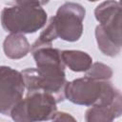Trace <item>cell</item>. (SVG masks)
Instances as JSON below:
<instances>
[{
	"label": "cell",
	"mask_w": 122,
	"mask_h": 122,
	"mask_svg": "<svg viewBox=\"0 0 122 122\" xmlns=\"http://www.w3.org/2000/svg\"><path fill=\"white\" fill-rule=\"evenodd\" d=\"M121 4H122V1H121Z\"/></svg>",
	"instance_id": "obj_13"
},
{
	"label": "cell",
	"mask_w": 122,
	"mask_h": 122,
	"mask_svg": "<svg viewBox=\"0 0 122 122\" xmlns=\"http://www.w3.org/2000/svg\"><path fill=\"white\" fill-rule=\"evenodd\" d=\"M52 122H77L73 116L67 112H57Z\"/></svg>",
	"instance_id": "obj_12"
},
{
	"label": "cell",
	"mask_w": 122,
	"mask_h": 122,
	"mask_svg": "<svg viewBox=\"0 0 122 122\" xmlns=\"http://www.w3.org/2000/svg\"><path fill=\"white\" fill-rule=\"evenodd\" d=\"M100 23L95 29V37L99 50L108 56H116L122 48V4L106 1L94 10Z\"/></svg>",
	"instance_id": "obj_2"
},
{
	"label": "cell",
	"mask_w": 122,
	"mask_h": 122,
	"mask_svg": "<svg viewBox=\"0 0 122 122\" xmlns=\"http://www.w3.org/2000/svg\"><path fill=\"white\" fill-rule=\"evenodd\" d=\"M63 62L73 71H88L92 65V58L81 51H62Z\"/></svg>",
	"instance_id": "obj_10"
},
{
	"label": "cell",
	"mask_w": 122,
	"mask_h": 122,
	"mask_svg": "<svg viewBox=\"0 0 122 122\" xmlns=\"http://www.w3.org/2000/svg\"><path fill=\"white\" fill-rule=\"evenodd\" d=\"M26 85L22 75L10 67L2 66L0 74V112L10 115L12 109L22 100Z\"/></svg>",
	"instance_id": "obj_7"
},
{
	"label": "cell",
	"mask_w": 122,
	"mask_h": 122,
	"mask_svg": "<svg viewBox=\"0 0 122 122\" xmlns=\"http://www.w3.org/2000/svg\"><path fill=\"white\" fill-rule=\"evenodd\" d=\"M61 51L51 47L39 49L32 53L37 68L22 71L28 93L45 92L54 97L57 103L66 98L65 64Z\"/></svg>",
	"instance_id": "obj_1"
},
{
	"label": "cell",
	"mask_w": 122,
	"mask_h": 122,
	"mask_svg": "<svg viewBox=\"0 0 122 122\" xmlns=\"http://www.w3.org/2000/svg\"><path fill=\"white\" fill-rule=\"evenodd\" d=\"M120 93L108 80H96L88 76L68 82L66 86V98L84 106L110 104Z\"/></svg>",
	"instance_id": "obj_4"
},
{
	"label": "cell",
	"mask_w": 122,
	"mask_h": 122,
	"mask_svg": "<svg viewBox=\"0 0 122 122\" xmlns=\"http://www.w3.org/2000/svg\"><path fill=\"white\" fill-rule=\"evenodd\" d=\"M56 100L45 92H30L27 94L11 111L10 116L14 122H42L53 119L57 113Z\"/></svg>",
	"instance_id": "obj_5"
},
{
	"label": "cell",
	"mask_w": 122,
	"mask_h": 122,
	"mask_svg": "<svg viewBox=\"0 0 122 122\" xmlns=\"http://www.w3.org/2000/svg\"><path fill=\"white\" fill-rule=\"evenodd\" d=\"M112 75V71L107 65L102 63H94L87 71L86 76L96 80H109Z\"/></svg>",
	"instance_id": "obj_11"
},
{
	"label": "cell",
	"mask_w": 122,
	"mask_h": 122,
	"mask_svg": "<svg viewBox=\"0 0 122 122\" xmlns=\"http://www.w3.org/2000/svg\"><path fill=\"white\" fill-rule=\"evenodd\" d=\"M4 51L6 56L11 59H19L28 54L31 47L23 34H10L4 41Z\"/></svg>",
	"instance_id": "obj_9"
},
{
	"label": "cell",
	"mask_w": 122,
	"mask_h": 122,
	"mask_svg": "<svg viewBox=\"0 0 122 122\" xmlns=\"http://www.w3.org/2000/svg\"><path fill=\"white\" fill-rule=\"evenodd\" d=\"M84 17L85 9L80 4L67 2L60 6L51 17L57 36L65 41H77L82 35Z\"/></svg>",
	"instance_id": "obj_6"
},
{
	"label": "cell",
	"mask_w": 122,
	"mask_h": 122,
	"mask_svg": "<svg viewBox=\"0 0 122 122\" xmlns=\"http://www.w3.org/2000/svg\"><path fill=\"white\" fill-rule=\"evenodd\" d=\"M122 114V93L110 104L92 106L86 112V122H112Z\"/></svg>",
	"instance_id": "obj_8"
},
{
	"label": "cell",
	"mask_w": 122,
	"mask_h": 122,
	"mask_svg": "<svg viewBox=\"0 0 122 122\" xmlns=\"http://www.w3.org/2000/svg\"><path fill=\"white\" fill-rule=\"evenodd\" d=\"M46 2L17 1L13 6L5 7L1 12L2 27L13 34L33 33L44 27L47 12L42 8Z\"/></svg>",
	"instance_id": "obj_3"
}]
</instances>
